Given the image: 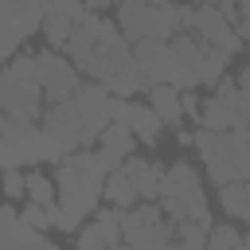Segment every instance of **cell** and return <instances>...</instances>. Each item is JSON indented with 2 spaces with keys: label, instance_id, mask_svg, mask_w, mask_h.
Returning a JSON list of instances; mask_svg holds the SVG:
<instances>
[{
  "label": "cell",
  "instance_id": "cell-1",
  "mask_svg": "<svg viewBox=\"0 0 250 250\" xmlns=\"http://www.w3.org/2000/svg\"><path fill=\"white\" fill-rule=\"evenodd\" d=\"M43 82L35 78V55L23 51V55H12L4 74H0V109L8 117H31V121H43Z\"/></svg>",
  "mask_w": 250,
  "mask_h": 250
},
{
  "label": "cell",
  "instance_id": "cell-2",
  "mask_svg": "<svg viewBox=\"0 0 250 250\" xmlns=\"http://www.w3.org/2000/svg\"><path fill=\"white\" fill-rule=\"evenodd\" d=\"M160 207L168 211L172 223H180V219H199V223L215 227L211 207H207V195H203V180H199V172H195L188 160L168 164L164 184H160Z\"/></svg>",
  "mask_w": 250,
  "mask_h": 250
},
{
  "label": "cell",
  "instance_id": "cell-3",
  "mask_svg": "<svg viewBox=\"0 0 250 250\" xmlns=\"http://www.w3.org/2000/svg\"><path fill=\"white\" fill-rule=\"evenodd\" d=\"M121 234H125V246L160 250L176 242V223L168 219L160 199H141L133 207H121Z\"/></svg>",
  "mask_w": 250,
  "mask_h": 250
},
{
  "label": "cell",
  "instance_id": "cell-4",
  "mask_svg": "<svg viewBox=\"0 0 250 250\" xmlns=\"http://www.w3.org/2000/svg\"><path fill=\"white\" fill-rule=\"evenodd\" d=\"M47 160L43 148V121L31 117H8L0 121V164L4 168H31Z\"/></svg>",
  "mask_w": 250,
  "mask_h": 250
},
{
  "label": "cell",
  "instance_id": "cell-5",
  "mask_svg": "<svg viewBox=\"0 0 250 250\" xmlns=\"http://www.w3.org/2000/svg\"><path fill=\"white\" fill-rule=\"evenodd\" d=\"M55 180H59V203H62L66 211L82 215V219L94 215L98 203L105 199V176H102V172H90V168H82V164L62 160L59 172H55Z\"/></svg>",
  "mask_w": 250,
  "mask_h": 250
},
{
  "label": "cell",
  "instance_id": "cell-6",
  "mask_svg": "<svg viewBox=\"0 0 250 250\" xmlns=\"http://www.w3.org/2000/svg\"><path fill=\"white\" fill-rule=\"evenodd\" d=\"M184 31L199 35L203 43H211V47H219V51H227V55H234V51L246 47V43H242V31H238L215 4H188Z\"/></svg>",
  "mask_w": 250,
  "mask_h": 250
},
{
  "label": "cell",
  "instance_id": "cell-7",
  "mask_svg": "<svg viewBox=\"0 0 250 250\" xmlns=\"http://www.w3.org/2000/svg\"><path fill=\"white\" fill-rule=\"evenodd\" d=\"M35 78L43 82V94L47 102H62V98H74L86 82V74L59 51V47H47V51H35Z\"/></svg>",
  "mask_w": 250,
  "mask_h": 250
},
{
  "label": "cell",
  "instance_id": "cell-8",
  "mask_svg": "<svg viewBox=\"0 0 250 250\" xmlns=\"http://www.w3.org/2000/svg\"><path fill=\"white\" fill-rule=\"evenodd\" d=\"M51 0H0V16H4V62L12 55H20V43L31 39L35 31H43V16H47Z\"/></svg>",
  "mask_w": 250,
  "mask_h": 250
},
{
  "label": "cell",
  "instance_id": "cell-9",
  "mask_svg": "<svg viewBox=\"0 0 250 250\" xmlns=\"http://www.w3.org/2000/svg\"><path fill=\"white\" fill-rule=\"evenodd\" d=\"M74 102H78V109H82L86 141L94 145V141L102 137V129L113 121V102H117V94H113L105 82H98V78H86V82H82V90L74 94Z\"/></svg>",
  "mask_w": 250,
  "mask_h": 250
},
{
  "label": "cell",
  "instance_id": "cell-10",
  "mask_svg": "<svg viewBox=\"0 0 250 250\" xmlns=\"http://www.w3.org/2000/svg\"><path fill=\"white\" fill-rule=\"evenodd\" d=\"M0 250H55L51 234L31 227L23 211H16V199L0 207Z\"/></svg>",
  "mask_w": 250,
  "mask_h": 250
},
{
  "label": "cell",
  "instance_id": "cell-11",
  "mask_svg": "<svg viewBox=\"0 0 250 250\" xmlns=\"http://www.w3.org/2000/svg\"><path fill=\"white\" fill-rule=\"evenodd\" d=\"M172 55H176V86L180 90H195L203 86V59H207V43L191 31H176L172 39Z\"/></svg>",
  "mask_w": 250,
  "mask_h": 250
},
{
  "label": "cell",
  "instance_id": "cell-12",
  "mask_svg": "<svg viewBox=\"0 0 250 250\" xmlns=\"http://www.w3.org/2000/svg\"><path fill=\"white\" fill-rule=\"evenodd\" d=\"M133 55H137V70L145 78V90L176 78V55H172L168 39H141V43H133Z\"/></svg>",
  "mask_w": 250,
  "mask_h": 250
},
{
  "label": "cell",
  "instance_id": "cell-13",
  "mask_svg": "<svg viewBox=\"0 0 250 250\" xmlns=\"http://www.w3.org/2000/svg\"><path fill=\"white\" fill-rule=\"evenodd\" d=\"M113 121H125V125L141 137V145H148V148H156V141H160V133H164V117H160L152 105H141V102H133V98H117V102H113Z\"/></svg>",
  "mask_w": 250,
  "mask_h": 250
},
{
  "label": "cell",
  "instance_id": "cell-14",
  "mask_svg": "<svg viewBox=\"0 0 250 250\" xmlns=\"http://www.w3.org/2000/svg\"><path fill=\"white\" fill-rule=\"evenodd\" d=\"M78 250H105V246H121L125 234H121V207H109V211H94V219L74 234Z\"/></svg>",
  "mask_w": 250,
  "mask_h": 250
},
{
  "label": "cell",
  "instance_id": "cell-15",
  "mask_svg": "<svg viewBox=\"0 0 250 250\" xmlns=\"http://www.w3.org/2000/svg\"><path fill=\"white\" fill-rule=\"evenodd\" d=\"M82 8H86V0H51V4H47L43 35H47V43H51V47H59V51H62V47L70 43V35H74V27H78Z\"/></svg>",
  "mask_w": 250,
  "mask_h": 250
},
{
  "label": "cell",
  "instance_id": "cell-16",
  "mask_svg": "<svg viewBox=\"0 0 250 250\" xmlns=\"http://www.w3.org/2000/svg\"><path fill=\"white\" fill-rule=\"evenodd\" d=\"M125 172L133 180V188L141 191V199H160V184H164V164L160 160H145V156H125Z\"/></svg>",
  "mask_w": 250,
  "mask_h": 250
},
{
  "label": "cell",
  "instance_id": "cell-17",
  "mask_svg": "<svg viewBox=\"0 0 250 250\" xmlns=\"http://www.w3.org/2000/svg\"><path fill=\"white\" fill-rule=\"evenodd\" d=\"M145 94H148V105L164 117V125H180L184 121V90L176 82H156Z\"/></svg>",
  "mask_w": 250,
  "mask_h": 250
},
{
  "label": "cell",
  "instance_id": "cell-18",
  "mask_svg": "<svg viewBox=\"0 0 250 250\" xmlns=\"http://www.w3.org/2000/svg\"><path fill=\"white\" fill-rule=\"evenodd\" d=\"M195 125H207V129H238V125H250L230 102H223V98H207L203 102V109H199V117H195Z\"/></svg>",
  "mask_w": 250,
  "mask_h": 250
},
{
  "label": "cell",
  "instance_id": "cell-19",
  "mask_svg": "<svg viewBox=\"0 0 250 250\" xmlns=\"http://www.w3.org/2000/svg\"><path fill=\"white\" fill-rule=\"evenodd\" d=\"M219 207L230 219L250 223V180H227V184H219Z\"/></svg>",
  "mask_w": 250,
  "mask_h": 250
},
{
  "label": "cell",
  "instance_id": "cell-20",
  "mask_svg": "<svg viewBox=\"0 0 250 250\" xmlns=\"http://www.w3.org/2000/svg\"><path fill=\"white\" fill-rule=\"evenodd\" d=\"M105 203H109V207H133V203H141V191L133 188L125 164L105 176Z\"/></svg>",
  "mask_w": 250,
  "mask_h": 250
},
{
  "label": "cell",
  "instance_id": "cell-21",
  "mask_svg": "<svg viewBox=\"0 0 250 250\" xmlns=\"http://www.w3.org/2000/svg\"><path fill=\"white\" fill-rule=\"evenodd\" d=\"M137 141H141V137H137L125 121H109V125L102 129V137H98V145H102V148H109V152H117L121 160H125V156H133Z\"/></svg>",
  "mask_w": 250,
  "mask_h": 250
},
{
  "label": "cell",
  "instance_id": "cell-22",
  "mask_svg": "<svg viewBox=\"0 0 250 250\" xmlns=\"http://www.w3.org/2000/svg\"><path fill=\"white\" fill-rule=\"evenodd\" d=\"M27 199H35V203H43V207H55V203H59V180L27 168Z\"/></svg>",
  "mask_w": 250,
  "mask_h": 250
},
{
  "label": "cell",
  "instance_id": "cell-23",
  "mask_svg": "<svg viewBox=\"0 0 250 250\" xmlns=\"http://www.w3.org/2000/svg\"><path fill=\"white\" fill-rule=\"evenodd\" d=\"M207 234H211V227H207V223H199V219H180V223H176V242H180V246H188V250L207 246Z\"/></svg>",
  "mask_w": 250,
  "mask_h": 250
},
{
  "label": "cell",
  "instance_id": "cell-24",
  "mask_svg": "<svg viewBox=\"0 0 250 250\" xmlns=\"http://www.w3.org/2000/svg\"><path fill=\"white\" fill-rule=\"evenodd\" d=\"M227 62H230V55L207 43V59H203V86H215V82L227 74Z\"/></svg>",
  "mask_w": 250,
  "mask_h": 250
},
{
  "label": "cell",
  "instance_id": "cell-25",
  "mask_svg": "<svg viewBox=\"0 0 250 250\" xmlns=\"http://www.w3.org/2000/svg\"><path fill=\"white\" fill-rule=\"evenodd\" d=\"M207 246H215V250L242 246V230H234V227H227V223H215V227H211V234H207Z\"/></svg>",
  "mask_w": 250,
  "mask_h": 250
},
{
  "label": "cell",
  "instance_id": "cell-26",
  "mask_svg": "<svg viewBox=\"0 0 250 250\" xmlns=\"http://www.w3.org/2000/svg\"><path fill=\"white\" fill-rule=\"evenodd\" d=\"M4 199H27V172L20 168H4Z\"/></svg>",
  "mask_w": 250,
  "mask_h": 250
},
{
  "label": "cell",
  "instance_id": "cell-27",
  "mask_svg": "<svg viewBox=\"0 0 250 250\" xmlns=\"http://www.w3.org/2000/svg\"><path fill=\"white\" fill-rule=\"evenodd\" d=\"M23 219H27L31 227H39V230H51V227H55L51 207H43V203H35V199H27V203H23Z\"/></svg>",
  "mask_w": 250,
  "mask_h": 250
},
{
  "label": "cell",
  "instance_id": "cell-28",
  "mask_svg": "<svg viewBox=\"0 0 250 250\" xmlns=\"http://www.w3.org/2000/svg\"><path fill=\"white\" fill-rule=\"evenodd\" d=\"M238 31H242V43L250 51V0H242V8H238Z\"/></svg>",
  "mask_w": 250,
  "mask_h": 250
},
{
  "label": "cell",
  "instance_id": "cell-29",
  "mask_svg": "<svg viewBox=\"0 0 250 250\" xmlns=\"http://www.w3.org/2000/svg\"><path fill=\"white\" fill-rule=\"evenodd\" d=\"M199 109H203V102L195 98V90H184V113H191V117H199Z\"/></svg>",
  "mask_w": 250,
  "mask_h": 250
},
{
  "label": "cell",
  "instance_id": "cell-30",
  "mask_svg": "<svg viewBox=\"0 0 250 250\" xmlns=\"http://www.w3.org/2000/svg\"><path fill=\"white\" fill-rule=\"evenodd\" d=\"M113 0H86V8H94V12H102V8H109Z\"/></svg>",
  "mask_w": 250,
  "mask_h": 250
},
{
  "label": "cell",
  "instance_id": "cell-31",
  "mask_svg": "<svg viewBox=\"0 0 250 250\" xmlns=\"http://www.w3.org/2000/svg\"><path fill=\"white\" fill-rule=\"evenodd\" d=\"M242 246H250V230H246V234H242Z\"/></svg>",
  "mask_w": 250,
  "mask_h": 250
}]
</instances>
